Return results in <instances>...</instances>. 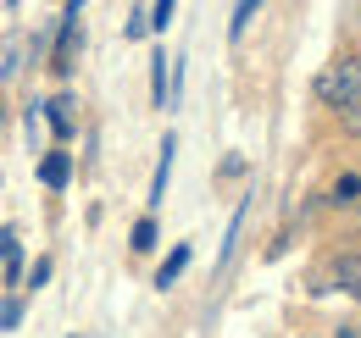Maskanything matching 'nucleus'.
I'll list each match as a JSON object with an SVG mask.
<instances>
[{
	"label": "nucleus",
	"mask_w": 361,
	"mask_h": 338,
	"mask_svg": "<svg viewBox=\"0 0 361 338\" xmlns=\"http://www.w3.org/2000/svg\"><path fill=\"white\" fill-rule=\"evenodd\" d=\"M173 156H178V139L167 133V139H161V161L150 172V206H161V194H167V183H173Z\"/></svg>",
	"instance_id": "39448f33"
},
{
	"label": "nucleus",
	"mask_w": 361,
	"mask_h": 338,
	"mask_svg": "<svg viewBox=\"0 0 361 338\" xmlns=\"http://www.w3.org/2000/svg\"><path fill=\"white\" fill-rule=\"evenodd\" d=\"M73 338H78V333H73Z\"/></svg>",
	"instance_id": "6ab92c4d"
},
{
	"label": "nucleus",
	"mask_w": 361,
	"mask_h": 338,
	"mask_svg": "<svg viewBox=\"0 0 361 338\" xmlns=\"http://www.w3.org/2000/svg\"><path fill=\"white\" fill-rule=\"evenodd\" d=\"M339 123H345V133H356V139H361V100H356V106H345V111H339Z\"/></svg>",
	"instance_id": "f3484780"
},
{
	"label": "nucleus",
	"mask_w": 361,
	"mask_h": 338,
	"mask_svg": "<svg viewBox=\"0 0 361 338\" xmlns=\"http://www.w3.org/2000/svg\"><path fill=\"white\" fill-rule=\"evenodd\" d=\"M39 111H45V123L56 127V139L67 144L73 133H78V111H73V94H56V100H39Z\"/></svg>",
	"instance_id": "7ed1b4c3"
},
{
	"label": "nucleus",
	"mask_w": 361,
	"mask_h": 338,
	"mask_svg": "<svg viewBox=\"0 0 361 338\" xmlns=\"http://www.w3.org/2000/svg\"><path fill=\"white\" fill-rule=\"evenodd\" d=\"M334 283H339L345 294L361 299V255H339V261H334Z\"/></svg>",
	"instance_id": "0eeeda50"
},
{
	"label": "nucleus",
	"mask_w": 361,
	"mask_h": 338,
	"mask_svg": "<svg viewBox=\"0 0 361 338\" xmlns=\"http://www.w3.org/2000/svg\"><path fill=\"white\" fill-rule=\"evenodd\" d=\"M128 244H134V250H150V244H156V216H139V222H134V239H128Z\"/></svg>",
	"instance_id": "ddd939ff"
},
{
	"label": "nucleus",
	"mask_w": 361,
	"mask_h": 338,
	"mask_svg": "<svg viewBox=\"0 0 361 338\" xmlns=\"http://www.w3.org/2000/svg\"><path fill=\"white\" fill-rule=\"evenodd\" d=\"M67 177H73V161H67V150H50L45 161H39V183H45V189H67Z\"/></svg>",
	"instance_id": "423d86ee"
},
{
	"label": "nucleus",
	"mask_w": 361,
	"mask_h": 338,
	"mask_svg": "<svg viewBox=\"0 0 361 338\" xmlns=\"http://www.w3.org/2000/svg\"><path fill=\"white\" fill-rule=\"evenodd\" d=\"M183 266H189V244H178V250L161 261V272H156V289H173V283L183 277Z\"/></svg>",
	"instance_id": "1a4fd4ad"
},
{
	"label": "nucleus",
	"mask_w": 361,
	"mask_h": 338,
	"mask_svg": "<svg viewBox=\"0 0 361 338\" xmlns=\"http://www.w3.org/2000/svg\"><path fill=\"white\" fill-rule=\"evenodd\" d=\"M150 106L173 111V67H167V56H161V50L150 56Z\"/></svg>",
	"instance_id": "20e7f679"
},
{
	"label": "nucleus",
	"mask_w": 361,
	"mask_h": 338,
	"mask_svg": "<svg viewBox=\"0 0 361 338\" xmlns=\"http://www.w3.org/2000/svg\"><path fill=\"white\" fill-rule=\"evenodd\" d=\"M328 206H361V177L356 172H345V177L328 189Z\"/></svg>",
	"instance_id": "9d476101"
},
{
	"label": "nucleus",
	"mask_w": 361,
	"mask_h": 338,
	"mask_svg": "<svg viewBox=\"0 0 361 338\" xmlns=\"http://www.w3.org/2000/svg\"><path fill=\"white\" fill-rule=\"evenodd\" d=\"M256 11H262V6H256V0H239V6H233V17H228V34H233V39H239V34H245V28H250V17H256Z\"/></svg>",
	"instance_id": "f8f14e48"
},
{
	"label": "nucleus",
	"mask_w": 361,
	"mask_h": 338,
	"mask_svg": "<svg viewBox=\"0 0 361 338\" xmlns=\"http://www.w3.org/2000/svg\"><path fill=\"white\" fill-rule=\"evenodd\" d=\"M173 11H178L173 0H161V6H145V28H167V23H173Z\"/></svg>",
	"instance_id": "4468645a"
},
{
	"label": "nucleus",
	"mask_w": 361,
	"mask_h": 338,
	"mask_svg": "<svg viewBox=\"0 0 361 338\" xmlns=\"http://www.w3.org/2000/svg\"><path fill=\"white\" fill-rule=\"evenodd\" d=\"M334 338H361V322H345V327H339Z\"/></svg>",
	"instance_id": "a211bd4d"
},
{
	"label": "nucleus",
	"mask_w": 361,
	"mask_h": 338,
	"mask_svg": "<svg viewBox=\"0 0 361 338\" xmlns=\"http://www.w3.org/2000/svg\"><path fill=\"white\" fill-rule=\"evenodd\" d=\"M317 100L334 106V111L356 106V100H361V56H356V61H334V67H322V73H317Z\"/></svg>",
	"instance_id": "f257e3e1"
},
{
	"label": "nucleus",
	"mask_w": 361,
	"mask_h": 338,
	"mask_svg": "<svg viewBox=\"0 0 361 338\" xmlns=\"http://www.w3.org/2000/svg\"><path fill=\"white\" fill-rule=\"evenodd\" d=\"M245 216H250V200H239V211H233V222H228V239H223V255H217V261H228V255H233L239 233H245Z\"/></svg>",
	"instance_id": "9b49d317"
},
{
	"label": "nucleus",
	"mask_w": 361,
	"mask_h": 338,
	"mask_svg": "<svg viewBox=\"0 0 361 338\" xmlns=\"http://www.w3.org/2000/svg\"><path fill=\"white\" fill-rule=\"evenodd\" d=\"M78 17H84V6H61V28H56V50H50V73H73V56H78Z\"/></svg>",
	"instance_id": "f03ea898"
},
{
	"label": "nucleus",
	"mask_w": 361,
	"mask_h": 338,
	"mask_svg": "<svg viewBox=\"0 0 361 338\" xmlns=\"http://www.w3.org/2000/svg\"><path fill=\"white\" fill-rule=\"evenodd\" d=\"M0 261H6V283H23V255H17V233L0 227Z\"/></svg>",
	"instance_id": "6e6552de"
},
{
	"label": "nucleus",
	"mask_w": 361,
	"mask_h": 338,
	"mask_svg": "<svg viewBox=\"0 0 361 338\" xmlns=\"http://www.w3.org/2000/svg\"><path fill=\"white\" fill-rule=\"evenodd\" d=\"M50 283V255H39L34 266H28V289H45Z\"/></svg>",
	"instance_id": "dca6fc26"
},
{
	"label": "nucleus",
	"mask_w": 361,
	"mask_h": 338,
	"mask_svg": "<svg viewBox=\"0 0 361 338\" xmlns=\"http://www.w3.org/2000/svg\"><path fill=\"white\" fill-rule=\"evenodd\" d=\"M17 322H23V299H17V294H6V299H0V327L11 333Z\"/></svg>",
	"instance_id": "2eb2a0df"
}]
</instances>
